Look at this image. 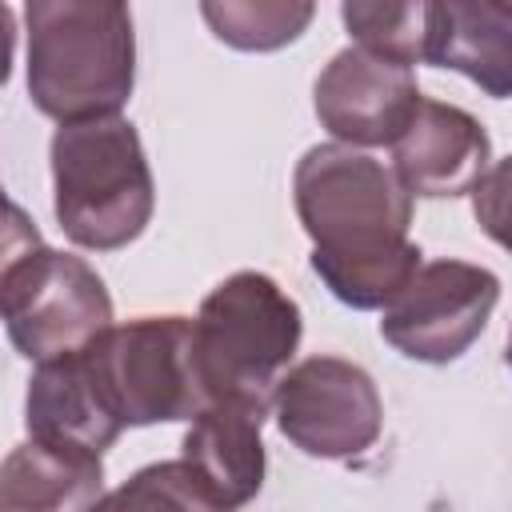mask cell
Instances as JSON below:
<instances>
[{
  "label": "cell",
  "mask_w": 512,
  "mask_h": 512,
  "mask_svg": "<svg viewBox=\"0 0 512 512\" xmlns=\"http://www.w3.org/2000/svg\"><path fill=\"white\" fill-rule=\"evenodd\" d=\"M296 216L312 240V272L348 308H388L420 272L408 240L412 196L376 156L316 144L292 172Z\"/></svg>",
  "instance_id": "obj_1"
},
{
  "label": "cell",
  "mask_w": 512,
  "mask_h": 512,
  "mask_svg": "<svg viewBox=\"0 0 512 512\" xmlns=\"http://www.w3.org/2000/svg\"><path fill=\"white\" fill-rule=\"evenodd\" d=\"M28 96L60 124L120 116L136 84L132 12L112 0H36L24 8Z\"/></svg>",
  "instance_id": "obj_2"
},
{
  "label": "cell",
  "mask_w": 512,
  "mask_h": 512,
  "mask_svg": "<svg viewBox=\"0 0 512 512\" xmlns=\"http://www.w3.org/2000/svg\"><path fill=\"white\" fill-rule=\"evenodd\" d=\"M156 188L144 144L124 116L60 124L52 136V208L64 236L92 252L132 244L152 220Z\"/></svg>",
  "instance_id": "obj_3"
},
{
  "label": "cell",
  "mask_w": 512,
  "mask_h": 512,
  "mask_svg": "<svg viewBox=\"0 0 512 512\" xmlns=\"http://www.w3.org/2000/svg\"><path fill=\"white\" fill-rule=\"evenodd\" d=\"M300 332V308L272 276L232 272L220 280L192 320V356L208 404L244 400L272 408Z\"/></svg>",
  "instance_id": "obj_4"
},
{
  "label": "cell",
  "mask_w": 512,
  "mask_h": 512,
  "mask_svg": "<svg viewBox=\"0 0 512 512\" xmlns=\"http://www.w3.org/2000/svg\"><path fill=\"white\" fill-rule=\"evenodd\" d=\"M0 308L8 340L36 364L84 352L112 328V296L104 280L80 256L40 244L16 204L4 236Z\"/></svg>",
  "instance_id": "obj_5"
},
{
  "label": "cell",
  "mask_w": 512,
  "mask_h": 512,
  "mask_svg": "<svg viewBox=\"0 0 512 512\" xmlns=\"http://www.w3.org/2000/svg\"><path fill=\"white\" fill-rule=\"evenodd\" d=\"M80 356L104 412L120 428L196 420L208 408L188 316H136L112 324Z\"/></svg>",
  "instance_id": "obj_6"
},
{
  "label": "cell",
  "mask_w": 512,
  "mask_h": 512,
  "mask_svg": "<svg viewBox=\"0 0 512 512\" xmlns=\"http://www.w3.org/2000/svg\"><path fill=\"white\" fill-rule=\"evenodd\" d=\"M276 424L288 444L316 460H348L376 444L384 404L372 376L340 356L300 360L276 388Z\"/></svg>",
  "instance_id": "obj_7"
},
{
  "label": "cell",
  "mask_w": 512,
  "mask_h": 512,
  "mask_svg": "<svg viewBox=\"0 0 512 512\" xmlns=\"http://www.w3.org/2000/svg\"><path fill=\"white\" fill-rule=\"evenodd\" d=\"M500 300V280L464 260H432L408 280V288L384 308L380 336L408 360L448 364L460 360Z\"/></svg>",
  "instance_id": "obj_8"
},
{
  "label": "cell",
  "mask_w": 512,
  "mask_h": 512,
  "mask_svg": "<svg viewBox=\"0 0 512 512\" xmlns=\"http://www.w3.org/2000/svg\"><path fill=\"white\" fill-rule=\"evenodd\" d=\"M420 100L424 96L416 88L412 68L364 52L356 44L336 52L312 88L316 120L336 136V144L348 148H392L412 124Z\"/></svg>",
  "instance_id": "obj_9"
},
{
  "label": "cell",
  "mask_w": 512,
  "mask_h": 512,
  "mask_svg": "<svg viewBox=\"0 0 512 512\" xmlns=\"http://www.w3.org/2000/svg\"><path fill=\"white\" fill-rule=\"evenodd\" d=\"M492 160L484 124L440 100H420L412 124L392 144V172L408 196H464L480 184Z\"/></svg>",
  "instance_id": "obj_10"
},
{
  "label": "cell",
  "mask_w": 512,
  "mask_h": 512,
  "mask_svg": "<svg viewBox=\"0 0 512 512\" xmlns=\"http://www.w3.org/2000/svg\"><path fill=\"white\" fill-rule=\"evenodd\" d=\"M424 64L468 76L492 100L512 96V4L448 0L428 4Z\"/></svg>",
  "instance_id": "obj_11"
},
{
  "label": "cell",
  "mask_w": 512,
  "mask_h": 512,
  "mask_svg": "<svg viewBox=\"0 0 512 512\" xmlns=\"http://www.w3.org/2000/svg\"><path fill=\"white\" fill-rule=\"evenodd\" d=\"M104 500V464L96 452L28 436L4 456L0 512H92Z\"/></svg>",
  "instance_id": "obj_12"
},
{
  "label": "cell",
  "mask_w": 512,
  "mask_h": 512,
  "mask_svg": "<svg viewBox=\"0 0 512 512\" xmlns=\"http://www.w3.org/2000/svg\"><path fill=\"white\" fill-rule=\"evenodd\" d=\"M264 416L268 408L244 400H216L184 432V460H192L212 480L232 512L248 504L264 484Z\"/></svg>",
  "instance_id": "obj_13"
},
{
  "label": "cell",
  "mask_w": 512,
  "mask_h": 512,
  "mask_svg": "<svg viewBox=\"0 0 512 512\" xmlns=\"http://www.w3.org/2000/svg\"><path fill=\"white\" fill-rule=\"evenodd\" d=\"M24 408H28V436L48 440V444L84 448L96 456H104V448H112L116 436L124 432L104 412L80 352L36 364Z\"/></svg>",
  "instance_id": "obj_14"
},
{
  "label": "cell",
  "mask_w": 512,
  "mask_h": 512,
  "mask_svg": "<svg viewBox=\"0 0 512 512\" xmlns=\"http://www.w3.org/2000/svg\"><path fill=\"white\" fill-rule=\"evenodd\" d=\"M92 512H232L192 460H160L132 472Z\"/></svg>",
  "instance_id": "obj_15"
},
{
  "label": "cell",
  "mask_w": 512,
  "mask_h": 512,
  "mask_svg": "<svg viewBox=\"0 0 512 512\" xmlns=\"http://www.w3.org/2000/svg\"><path fill=\"white\" fill-rule=\"evenodd\" d=\"M344 28L352 32L356 48L396 60L404 68L424 60L428 40V4H360L348 0L340 8Z\"/></svg>",
  "instance_id": "obj_16"
},
{
  "label": "cell",
  "mask_w": 512,
  "mask_h": 512,
  "mask_svg": "<svg viewBox=\"0 0 512 512\" xmlns=\"http://www.w3.org/2000/svg\"><path fill=\"white\" fill-rule=\"evenodd\" d=\"M200 16L216 32V40L240 48V52H272L292 44L308 20L316 16L312 4H200Z\"/></svg>",
  "instance_id": "obj_17"
},
{
  "label": "cell",
  "mask_w": 512,
  "mask_h": 512,
  "mask_svg": "<svg viewBox=\"0 0 512 512\" xmlns=\"http://www.w3.org/2000/svg\"><path fill=\"white\" fill-rule=\"evenodd\" d=\"M472 216L488 240L512 252V156L496 160L472 188Z\"/></svg>",
  "instance_id": "obj_18"
},
{
  "label": "cell",
  "mask_w": 512,
  "mask_h": 512,
  "mask_svg": "<svg viewBox=\"0 0 512 512\" xmlns=\"http://www.w3.org/2000/svg\"><path fill=\"white\" fill-rule=\"evenodd\" d=\"M508 368H512V336H508Z\"/></svg>",
  "instance_id": "obj_19"
}]
</instances>
